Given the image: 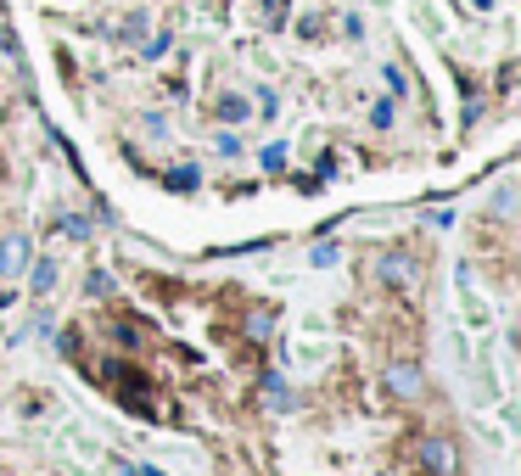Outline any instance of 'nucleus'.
Instances as JSON below:
<instances>
[{"label": "nucleus", "mask_w": 521, "mask_h": 476, "mask_svg": "<svg viewBox=\"0 0 521 476\" xmlns=\"http://www.w3.org/2000/svg\"><path fill=\"white\" fill-rule=\"evenodd\" d=\"M297 34H303V40H320V34H325V17H297Z\"/></svg>", "instance_id": "15"}, {"label": "nucleus", "mask_w": 521, "mask_h": 476, "mask_svg": "<svg viewBox=\"0 0 521 476\" xmlns=\"http://www.w3.org/2000/svg\"><path fill=\"white\" fill-rule=\"evenodd\" d=\"M264 6V23L269 28H286V12H292V0H258Z\"/></svg>", "instance_id": "13"}, {"label": "nucleus", "mask_w": 521, "mask_h": 476, "mask_svg": "<svg viewBox=\"0 0 521 476\" xmlns=\"http://www.w3.org/2000/svg\"><path fill=\"white\" fill-rule=\"evenodd\" d=\"M113 34H118L124 45H141V40H146V12H124V17H118V28H113Z\"/></svg>", "instance_id": "7"}, {"label": "nucleus", "mask_w": 521, "mask_h": 476, "mask_svg": "<svg viewBox=\"0 0 521 476\" xmlns=\"http://www.w3.org/2000/svg\"><path fill=\"white\" fill-rule=\"evenodd\" d=\"M387 392H398V398H421L426 376H421V364H387Z\"/></svg>", "instance_id": "2"}, {"label": "nucleus", "mask_w": 521, "mask_h": 476, "mask_svg": "<svg viewBox=\"0 0 521 476\" xmlns=\"http://www.w3.org/2000/svg\"><path fill=\"white\" fill-rule=\"evenodd\" d=\"M174 51V28H163V34H152V40H141V56L146 62H157V56Z\"/></svg>", "instance_id": "10"}, {"label": "nucleus", "mask_w": 521, "mask_h": 476, "mask_svg": "<svg viewBox=\"0 0 521 476\" xmlns=\"http://www.w3.org/2000/svg\"><path fill=\"white\" fill-rule=\"evenodd\" d=\"M337 252H342L337 241H320V247H314V264H320V269H325V264H337Z\"/></svg>", "instance_id": "19"}, {"label": "nucleus", "mask_w": 521, "mask_h": 476, "mask_svg": "<svg viewBox=\"0 0 521 476\" xmlns=\"http://www.w3.org/2000/svg\"><path fill=\"white\" fill-rule=\"evenodd\" d=\"M213 118H225V124H247V118H253V101H247V96H219V101H213Z\"/></svg>", "instance_id": "6"}, {"label": "nucleus", "mask_w": 521, "mask_h": 476, "mask_svg": "<svg viewBox=\"0 0 521 476\" xmlns=\"http://www.w3.org/2000/svg\"><path fill=\"white\" fill-rule=\"evenodd\" d=\"M421 460L432 465L437 476H454V448L443 443V437H426V443H421Z\"/></svg>", "instance_id": "4"}, {"label": "nucleus", "mask_w": 521, "mask_h": 476, "mask_svg": "<svg viewBox=\"0 0 521 476\" xmlns=\"http://www.w3.org/2000/svg\"><path fill=\"white\" fill-rule=\"evenodd\" d=\"M85 292H90V297H107V292H113V280H107V275H90Z\"/></svg>", "instance_id": "21"}, {"label": "nucleus", "mask_w": 521, "mask_h": 476, "mask_svg": "<svg viewBox=\"0 0 521 476\" xmlns=\"http://www.w3.org/2000/svg\"><path fill=\"white\" fill-rule=\"evenodd\" d=\"M381 79H387V90H393V101L404 96L409 90V79H404V68H398V62H387V68H381Z\"/></svg>", "instance_id": "14"}, {"label": "nucleus", "mask_w": 521, "mask_h": 476, "mask_svg": "<svg viewBox=\"0 0 521 476\" xmlns=\"http://www.w3.org/2000/svg\"><path fill=\"white\" fill-rule=\"evenodd\" d=\"M118 476H163L157 465H118Z\"/></svg>", "instance_id": "24"}, {"label": "nucleus", "mask_w": 521, "mask_h": 476, "mask_svg": "<svg viewBox=\"0 0 521 476\" xmlns=\"http://www.w3.org/2000/svg\"><path fill=\"white\" fill-rule=\"evenodd\" d=\"M62 236H90V219L85 213H68V219H62Z\"/></svg>", "instance_id": "17"}, {"label": "nucleus", "mask_w": 521, "mask_h": 476, "mask_svg": "<svg viewBox=\"0 0 521 476\" xmlns=\"http://www.w3.org/2000/svg\"><path fill=\"white\" fill-rule=\"evenodd\" d=\"M264 404H269V409H292V398H286V381H281V376H264Z\"/></svg>", "instance_id": "11"}, {"label": "nucleus", "mask_w": 521, "mask_h": 476, "mask_svg": "<svg viewBox=\"0 0 521 476\" xmlns=\"http://www.w3.org/2000/svg\"><path fill=\"white\" fill-rule=\"evenodd\" d=\"M471 6H477V12H488V6H493V0H471Z\"/></svg>", "instance_id": "25"}, {"label": "nucleus", "mask_w": 521, "mask_h": 476, "mask_svg": "<svg viewBox=\"0 0 521 476\" xmlns=\"http://www.w3.org/2000/svg\"><path fill=\"white\" fill-rule=\"evenodd\" d=\"M258 163H264V168H269V174H275V168H281V163H286V146H269V152H264V157H258Z\"/></svg>", "instance_id": "22"}, {"label": "nucleus", "mask_w": 521, "mask_h": 476, "mask_svg": "<svg viewBox=\"0 0 521 476\" xmlns=\"http://www.w3.org/2000/svg\"><path fill=\"white\" fill-rule=\"evenodd\" d=\"M29 286H34V297L51 292V286H57V258H40V264H34V280H29Z\"/></svg>", "instance_id": "8"}, {"label": "nucleus", "mask_w": 521, "mask_h": 476, "mask_svg": "<svg viewBox=\"0 0 521 476\" xmlns=\"http://www.w3.org/2000/svg\"><path fill=\"white\" fill-rule=\"evenodd\" d=\"M342 34H348V40H365V17L348 12V17H342Z\"/></svg>", "instance_id": "18"}, {"label": "nucleus", "mask_w": 521, "mask_h": 476, "mask_svg": "<svg viewBox=\"0 0 521 476\" xmlns=\"http://www.w3.org/2000/svg\"><path fill=\"white\" fill-rule=\"evenodd\" d=\"M393 118H398V101L393 96H381L376 107H370V124H376V129H393Z\"/></svg>", "instance_id": "12"}, {"label": "nucleus", "mask_w": 521, "mask_h": 476, "mask_svg": "<svg viewBox=\"0 0 521 476\" xmlns=\"http://www.w3.org/2000/svg\"><path fill=\"white\" fill-rule=\"evenodd\" d=\"M258 112H264V118H275V90H269V84H258Z\"/></svg>", "instance_id": "20"}, {"label": "nucleus", "mask_w": 521, "mask_h": 476, "mask_svg": "<svg viewBox=\"0 0 521 476\" xmlns=\"http://www.w3.org/2000/svg\"><path fill=\"white\" fill-rule=\"evenodd\" d=\"M29 269V236H6L0 241V275H23Z\"/></svg>", "instance_id": "3"}, {"label": "nucleus", "mask_w": 521, "mask_h": 476, "mask_svg": "<svg viewBox=\"0 0 521 476\" xmlns=\"http://www.w3.org/2000/svg\"><path fill=\"white\" fill-rule=\"evenodd\" d=\"M0 51L12 56L17 68H29V62H23V40H17V28H12V23H6V17H0Z\"/></svg>", "instance_id": "9"}, {"label": "nucleus", "mask_w": 521, "mask_h": 476, "mask_svg": "<svg viewBox=\"0 0 521 476\" xmlns=\"http://www.w3.org/2000/svg\"><path fill=\"white\" fill-rule=\"evenodd\" d=\"M381 280H387V286H409V280H415V264H409L404 252H381Z\"/></svg>", "instance_id": "5"}, {"label": "nucleus", "mask_w": 521, "mask_h": 476, "mask_svg": "<svg viewBox=\"0 0 521 476\" xmlns=\"http://www.w3.org/2000/svg\"><path fill=\"white\" fill-rule=\"evenodd\" d=\"M169 185H174V191H191V185H197V168H191V163H185V168H174V174H169Z\"/></svg>", "instance_id": "16"}, {"label": "nucleus", "mask_w": 521, "mask_h": 476, "mask_svg": "<svg viewBox=\"0 0 521 476\" xmlns=\"http://www.w3.org/2000/svg\"><path fill=\"white\" fill-rule=\"evenodd\" d=\"M0 17H6V0H0Z\"/></svg>", "instance_id": "26"}, {"label": "nucleus", "mask_w": 521, "mask_h": 476, "mask_svg": "<svg viewBox=\"0 0 521 476\" xmlns=\"http://www.w3.org/2000/svg\"><path fill=\"white\" fill-rule=\"evenodd\" d=\"M101 381H107V392H113V398H124V404L135 409L141 420H157V415H163V409H157L152 398L141 392V387H146L141 370H129V364H101Z\"/></svg>", "instance_id": "1"}, {"label": "nucleus", "mask_w": 521, "mask_h": 476, "mask_svg": "<svg viewBox=\"0 0 521 476\" xmlns=\"http://www.w3.org/2000/svg\"><path fill=\"white\" fill-rule=\"evenodd\" d=\"M146 135H169V118H163V112H146Z\"/></svg>", "instance_id": "23"}]
</instances>
